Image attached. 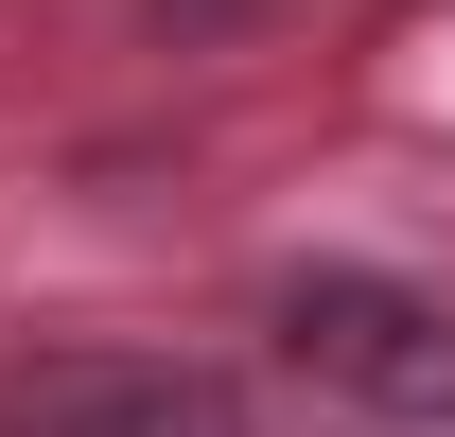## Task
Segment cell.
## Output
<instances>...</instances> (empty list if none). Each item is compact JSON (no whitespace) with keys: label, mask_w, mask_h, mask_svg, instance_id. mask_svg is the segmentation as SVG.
I'll return each mask as SVG.
<instances>
[{"label":"cell","mask_w":455,"mask_h":437,"mask_svg":"<svg viewBox=\"0 0 455 437\" xmlns=\"http://www.w3.org/2000/svg\"><path fill=\"white\" fill-rule=\"evenodd\" d=\"M281 350H298L315 402H350V420H455V298H438V280L298 263L281 280Z\"/></svg>","instance_id":"cell-1"},{"label":"cell","mask_w":455,"mask_h":437,"mask_svg":"<svg viewBox=\"0 0 455 437\" xmlns=\"http://www.w3.org/2000/svg\"><path fill=\"white\" fill-rule=\"evenodd\" d=\"M18 437H263L211 368H158V350H88V368H36L0 402Z\"/></svg>","instance_id":"cell-2"},{"label":"cell","mask_w":455,"mask_h":437,"mask_svg":"<svg viewBox=\"0 0 455 437\" xmlns=\"http://www.w3.org/2000/svg\"><path fill=\"white\" fill-rule=\"evenodd\" d=\"M228 18H263V0H158V36H228Z\"/></svg>","instance_id":"cell-3"}]
</instances>
